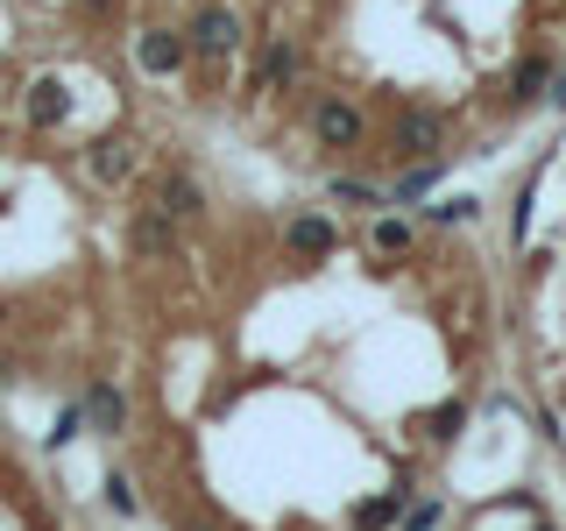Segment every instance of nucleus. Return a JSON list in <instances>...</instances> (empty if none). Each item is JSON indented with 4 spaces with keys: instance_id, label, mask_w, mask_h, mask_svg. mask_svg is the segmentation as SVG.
<instances>
[{
    "instance_id": "nucleus-1",
    "label": "nucleus",
    "mask_w": 566,
    "mask_h": 531,
    "mask_svg": "<svg viewBox=\"0 0 566 531\" xmlns=\"http://www.w3.org/2000/svg\"><path fill=\"white\" fill-rule=\"evenodd\" d=\"M135 170H142V142H135L128 128L99 135L93 149H85V177H93V185H128Z\"/></svg>"
},
{
    "instance_id": "nucleus-2",
    "label": "nucleus",
    "mask_w": 566,
    "mask_h": 531,
    "mask_svg": "<svg viewBox=\"0 0 566 531\" xmlns=\"http://www.w3.org/2000/svg\"><path fill=\"white\" fill-rule=\"evenodd\" d=\"M135 64L149 71V79H185L191 35H177V29H142V35H135Z\"/></svg>"
},
{
    "instance_id": "nucleus-3",
    "label": "nucleus",
    "mask_w": 566,
    "mask_h": 531,
    "mask_svg": "<svg viewBox=\"0 0 566 531\" xmlns=\"http://www.w3.org/2000/svg\"><path fill=\"white\" fill-rule=\"evenodd\" d=\"M185 35H191V58H234L241 50V14L212 0V8H199V22H191Z\"/></svg>"
},
{
    "instance_id": "nucleus-4",
    "label": "nucleus",
    "mask_w": 566,
    "mask_h": 531,
    "mask_svg": "<svg viewBox=\"0 0 566 531\" xmlns=\"http://www.w3.org/2000/svg\"><path fill=\"white\" fill-rule=\"evenodd\" d=\"M439 142H447V121L432 114V106H411V114H397V128H389V149L403 156V164H424V156H439Z\"/></svg>"
},
{
    "instance_id": "nucleus-5",
    "label": "nucleus",
    "mask_w": 566,
    "mask_h": 531,
    "mask_svg": "<svg viewBox=\"0 0 566 531\" xmlns=\"http://www.w3.org/2000/svg\"><path fill=\"white\" fill-rule=\"evenodd\" d=\"M312 135L326 142V149H361L368 121H361V106H354V100H318L312 106Z\"/></svg>"
},
{
    "instance_id": "nucleus-6",
    "label": "nucleus",
    "mask_w": 566,
    "mask_h": 531,
    "mask_svg": "<svg viewBox=\"0 0 566 531\" xmlns=\"http://www.w3.org/2000/svg\"><path fill=\"white\" fill-rule=\"evenodd\" d=\"M128 248H135V256L170 262V256H177V220H170L164 206H135V212H128Z\"/></svg>"
},
{
    "instance_id": "nucleus-7",
    "label": "nucleus",
    "mask_w": 566,
    "mask_h": 531,
    "mask_svg": "<svg viewBox=\"0 0 566 531\" xmlns=\"http://www.w3.org/2000/svg\"><path fill=\"white\" fill-rule=\"evenodd\" d=\"M291 79H297V43H291V35H270V43H262V64H255V93L270 100Z\"/></svg>"
},
{
    "instance_id": "nucleus-8",
    "label": "nucleus",
    "mask_w": 566,
    "mask_h": 531,
    "mask_svg": "<svg viewBox=\"0 0 566 531\" xmlns=\"http://www.w3.org/2000/svg\"><path fill=\"white\" fill-rule=\"evenodd\" d=\"M156 206H164V212H170V220H177V227H185V220H199V212H206V191H199V185H191V177H185V170H170V177H164V185H156Z\"/></svg>"
},
{
    "instance_id": "nucleus-9",
    "label": "nucleus",
    "mask_w": 566,
    "mask_h": 531,
    "mask_svg": "<svg viewBox=\"0 0 566 531\" xmlns=\"http://www.w3.org/2000/svg\"><path fill=\"white\" fill-rule=\"evenodd\" d=\"M71 121V93L57 79H35L29 85V128H64Z\"/></svg>"
},
{
    "instance_id": "nucleus-10",
    "label": "nucleus",
    "mask_w": 566,
    "mask_h": 531,
    "mask_svg": "<svg viewBox=\"0 0 566 531\" xmlns=\"http://www.w3.org/2000/svg\"><path fill=\"white\" fill-rule=\"evenodd\" d=\"M283 241H291V256H333V220L326 212H297L283 227Z\"/></svg>"
},
{
    "instance_id": "nucleus-11",
    "label": "nucleus",
    "mask_w": 566,
    "mask_h": 531,
    "mask_svg": "<svg viewBox=\"0 0 566 531\" xmlns=\"http://www.w3.org/2000/svg\"><path fill=\"white\" fill-rule=\"evenodd\" d=\"M85 412H93V425H99L106 439H114V433H128V404H120V389H114V383H93Z\"/></svg>"
},
{
    "instance_id": "nucleus-12",
    "label": "nucleus",
    "mask_w": 566,
    "mask_h": 531,
    "mask_svg": "<svg viewBox=\"0 0 566 531\" xmlns=\"http://www.w3.org/2000/svg\"><path fill=\"white\" fill-rule=\"evenodd\" d=\"M432 185H439V156H424V164H403V177L389 185V206H418Z\"/></svg>"
},
{
    "instance_id": "nucleus-13",
    "label": "nucleus",
    "mask_w": 566,
    "mask_h": 531,
    "mask_svg": "<svg viewBox=\"0 0 566 531\" xmlns=\"http://www.w3.org/2000/svg\"><path fill=\"white\" fill-rule=\"evenodd\" d=\"M545 85H553V64H545V58H524L517 79H510V100L531 106V100H545Z\"/></svg>"
},
{
    "instance_id": "nucleus-14",
    "label": "nucleus",
    "mask_w": 566,
    "mask_h": 531,
    "mask_svg": "<svg viewBox=\"0 0 566 531\" xmlns=\"http://www.w3.org/2000/svg\"><path fill=\"white\" fill-rule=\"evenodd\" d=\"M368 248H376V256H403V248H411V220H403V212H382V220L368 227Z\"/></svg>"
},
{
    "instance_id": "nucleus-15",
    "label": "nucleus",
    "mask_w": 566,
    "mask_h": 531,
    "mask_svg": "<svg viewBox=\"0 0 566 531\" xmlns=\"http://www.w3.org/2000/svg\"><path fill=\"white\" fill-rule=\"evenodd\" d=\"M474 212H482V206H474V191H447V199H432V206H424V220L460 227V220H474Z\"/></svg>"
},
{
    "instance_id": "nucleus-16",
    "label": "nucleus",
    "mask_w": 566,
    "mask_h": 531,
    "mask_svg": "<svg viewBox=\"0 0 566 531\" xmlns=\"http://www.w3.org/2000/svg\"><path fill=\"white\" fill-rule=\"evenodd\" d=\"M389 191H376L368 177H333V206H382Z\"/></svg>"
},
{
    "instance_id": "nucleus-17",
    "label": "nucleus",
    "mask_w": 566,
    "mask_h": 531,
    "mask_svg": "<svg viewBox=\"0 0 566 531\" xmlns=\"http://www.w3.org/2000/svg\"><path fill=\"white\" fill-rule=\"evenodd\" d=\"M389 518H397V496H376V503H361V510H354V531H382Z\"/></svg>"
},
{
    "instance_id": "nucleus-18",
    "label": "nucleus",
    "mask_w": 566,
    "mask_h": 531,
    "mask_svg": "<svg viewBox=\"0 0 566 531\" xmlns=\"http://www.w3.org/2000/svg\"><path fill=\"white\" fill-rule=\"evenodd\" d=\"M106 503H114L120 518H135V510H142V496H135V482H128V475H106Z\"/></svg>"
},
{
    "instance_id": "nucleus-19",
    "label": "nucleus",
    "mask_w": 566,
    "mask_h": 531,
    "mask_svg": "<svg viewBox=\"0 0 566 531\" xmlns=\"http://www.w3.org/2000/svg\"><path fill=\"white\" fill-rule=\"evenodd\" d=\"M85 433V404H64L57 412V433H50V447H64V439H78Z\"/></svg>"
},
{
    "instance_id": "nucleus-20",
    "label": "nucleus",
    "mask_w": 566,
    "mask_h": 531,
    "mask_svg": "<svg viewBox=\"0 0 566 531\" xmlns=\"http://www.w3.org/2000/svg\"><path fill=\"white\" fill-rule=\"evenodd\" d=\"M432 524H439V503H418L411 518H403V531H432Z\"/></svg>"
},
{
    "instance_id": "nucleus-21",
    "label": "nucleus",
    "mask_w": 566,
    "mask_h": 531,
    "mask_svg": "<svg viewBox=\"0 0 566 531\" xmlns=\"http://www.w3.org/2000/svg\"><path fill=\"white\" fill-rule=\"evenodd\" d=\"M545 100H553L559 114H566V71H559V79H553V93H545Z\"/></svg>"
},
{
    "instance_id": "nucleus-22",
    "label": "nucleus",
    "mask_w": 566,
    "mask_h": 531,
    "mask_svg": "<svg viewBox=\"0 0 566 531\" xmlns=\"http://www.w3.org/2000/svg\"><path fill=\"white\" fill-rule=\"evenodd\" d=\"M78 8H85V14H114L120 0H78Z\"/></svg>"
}]
</instances>
